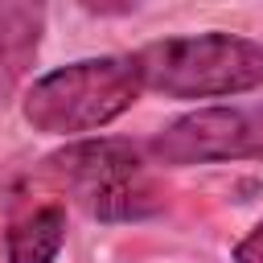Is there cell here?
I'll list each match as a JSON object with an SVG mask.
<instances>
[{"label":"cell","instance_id":"5","mask_svg":"<svg viewBox=\"0 0 263 263\" xmlns=\"http://www.w3.org/2000/svg\"><path fill=\"white\" fill-rule=\"evenodd\" d=\"M45 33V8L25 0H0V111L16 99L25 74L37 62Z\"/></svg>","mask_w":263,"mask_h":263},{"label":"cell","instance_id":"8","mask_svg":"<svg viewBox=\"0 0 263 263\" xmlns=\"http://www.w3.org/2000/svg\"><path fill=\"white\" fill-rule=\"evenodd\" d=\"M255 115H259V127H263V107H259V111H255Z\"/></svg>","mask_w":263,"mask_h":263},{"label":"cell","instance_id":"3","mask_svg":"<svg viewBox=\"0 0 263 263\" xmlns=\"http://www.w3.org/2000/svg\"><path fill=\"white\" fill-rule=\"evenodd\" d=\"M49 173L99 222H140L164 205L144 148L132 140H78L49 156Z\"/></svg>","mask_w":263,"mask_h":263},{"label":"cell","instance_id":"7","mask_svg":"<svg viewBox=\"0 0 263 263\" xmlns=\"http://www.w3.org/2000/svg\"><path fill=\"white\" fill-rule=\"evenodd\" d=\"M234 263H263V218L238 238V247H234Z\"/></svg>","mask_w":263,"mask_h":263},{"label":"cell","instance_id":"2","mask_svg":"<svg viewBox=\"0 0 263 263\" xmlns=\"http://www.w3.org/2000/svg\"><path fill=\"white\" fill-rule=\"evenodd\" d=\"M144 82L136 70V58L107 53V58H82L70 66H58L41 74L25 99V123L45 136H82L99 132L111 119H119L136 99Z\"/></svg>","mask_w":263,"mask_h":263},{"label":"cell","instance_id":"1","mask_svg":"<svg viewBox=\"0 0 263 263\" xmlns=\"http://www.w3.org/2000/svg\"><path fill=\"white\" fill-rule=\"evenodd\" d=\"M132 58L144 90L164 99H226L263 86V41L222 29L160 37Z\"/></svg>","mask_w":263,"mask_h":263},{"label":"cell","instance_id":"4","mask_svg":"<svg viewBox=\"0 0 263 263\" xmlns=\"http://www.w3.org/2000/svg\"><path fill=\"white\" fill-rule=\"evenodd\" d=\"M148 156L164 168L251 160V156H263V127H259V115L242 107H197L164 123L148 140Z\"/></svg>","mask_w":263,"mask_h":263},{"label":"cell","instance_id":"6","mask_svg":"<svg viewBox=\"0 0 263 263\" xmlns=\"http://www.w3.org/2000/svg\"><path fill=\"white\" fill-rule=\"evenodd\" d=\"M66 247V210L41 205L25 218H16L4 234V259L8 263H58Z\"/></svg>","mask_w":263,"mask_h":263}]
</instances>
